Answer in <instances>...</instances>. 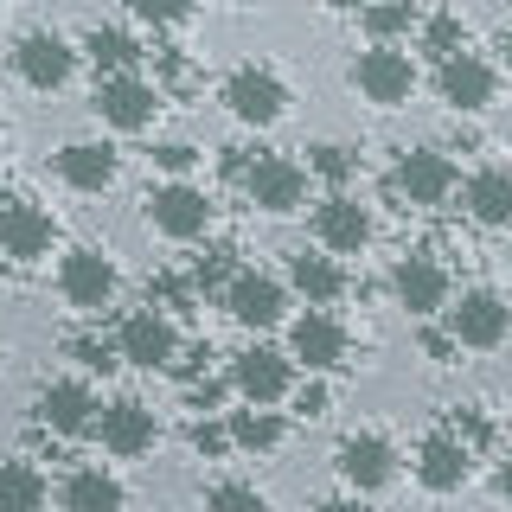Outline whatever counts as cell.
<instances>
[{
  "label": "cell",
  "instance_id": "8992f818",
  "mask_svg": "<svg viewBox=\"0 0 512 512\" xmlns=\"http://www.w3.org/2000/svg\"><path fill=\"white\" fill-rule=\"evenodd\" d=\"M352 90H359L365 103H378V109L410 103V90H416V58L397 52V45H372V52L352 58Z\"/></svg>",
  "mask_w": 512,
  "mask_h": 512
},
{
  "label": "cell",
  "instance_id": "f6af8a7d",
  "mask_svg": "<svg viewBox=\"0 0 512 512\" xmlns=\"http://www.w3.org/2000/svg\"><path fill=\"white\" fill-rule=\"evenodd\" d=\"M7 205H13V199H7V192H0V212H7Z\"/></svg>",
  "mask_w": 512,
  "mask_h": 512
},
{
  "label": "cell",
  "instance_id": "ac0fdd59",
  "mask_svg": "<svg viewBox=\"0 0 512 512\" xmlns=\"http://www.w3.org/2000/svg\"><path fill=\"white\" fill-rule=\"evenodd\" d=\"M493 90H500V77H493V64L480 52H455L436 64V96L448 109H461V116H474V109L493 103Z\"/></svg>",
  "mask_w": 512,
  "mask_h": 512
},
{
  "label": "cell",
  "instance_id": "3957f363",
  "mask_svg": "<svg viewBox=\"0 0 512 512\" xmlns=\"http://www.w3.org/2000/svg\"><path fill=\"white\" fill-rule=\"evenodd\" d=\"M218 96L244 128H269V122H282V109H288V84L269 71V64H237Z\"/></svg>",
  "mask_w": 512,
  "mask_h": 512
},
{
  "label": "cell",
  "instance_id": "bcb514c9",
  "mask_svg": "<svg viewBox=\"0 0 512 512\" xmlns=\"http://www.w3.org/2000/svg\"><path fill=\"white\" fill-rule=\"evenodd\" d=\"M231 7H256V0H231Z\"/></svg>",
  "mask_w": 512,
  "mask_h": 512
},
{
  "label": "cell",
  "instance_id": "9a60e30c",
  "mask_svg": "<svg viewBox=\"0 0 512 512\" xmlns=\"http://www.w3.org/2000/svg\"><path fill=\"white\" fill-rule=\"evenodd\" d=\"M391 295H397L404 314L429 320V314L448 308V269L429 250H410V256H397V269H391Z\"/></svg>",
  "mask_w": 512,
  "mask_h": 512
},
{
  "label": "cell",
  "instance_id": "277c9868",
  "mask_svg": "<svg viewBox=\"0 0 512 512\" xmlns=\"http://www.w3.org/2000/svg\"><path fill=\"white\" fill-rule=\"evenodd\" d=\"M116 263H109L103 250H90V244H77V250H64V263H58V295L71 301L77 314H103L109 301H116Z\"/></svg>",
  "mask_w": 512,
  "mask_h": 512
},
{
  "label": "cell",
  "instance_id": "ee69618b",
  "mask_svg": "<svg viewBox=\"0 0 512 512\" xmlns=\"http://www.w3.org/2000/svg\"><path fill=\"white\" fill-rule=\"evenodd\" d=\"M500 58H506V71H512V26H506V39H500Z\"/></svg>",
  "mask_w": 512,
  "mask_h": 512
},
{
  "label": "cell",
  "instance_id": "2e32d148",
  "mask_svg": "<svg viewBox=\"0 0 512 512\" xmlns=\"http://www.w3.org/2000/svg\"><path fill=\"white\" fill-rule=\"evenodd\" d=\"M13 71H20V84L32 90H64L77 71V45L64 39V32H26L20 45H13Z\"/></svg>",
  "mask_w": 512,
  "mask_h": 512
},
{
  "label": "cell",
  "instance_id": "52a82bcc",
  "mask_svg": "<svg viewBox=\"0 0 512 512\" xmlns=\"http://www.w3.org/2000/svg\"><path fill=\"white\" fill-rule=\"evenodd\" d=\"M148 224L160 237H173V244H192V237L212 231V199L192 180H167V186L148 192Z\"/></svg>",
  "mask_w": 512,
  "mask_h": 512
},
{
  "label": "cell",
  "instance_id": "7bdbcfd3",
  "mask_svg": "<svg viewBox=\"0 0 512 512\" xmlns=\"http://www.w3.org/2000/svg\"><path fill=\"white\" fill-rule=\"evenodd\" d=\"M327 7H333V13H365L372 0H327Z\"/></svg>",
  "mask_w": 512,
  "mask_h": 512
},
{
  "label": "cell",
  "instance_id": "484cf974",
  "mask_svg": "<svg viewBox=\"0 0 512 512\" xmlns=\"http://www.w3.org/2000/svg\"><path fill=\"white\" fill-rule=\"evenodd\" d=\"M84 58L96 64V77H122V71H135V64H141V45L128 39L122 26H90Z\"/></svg>",
  "mask_w": 512,
  "mask_h": 512
},
{
  "label": "cell",
  "instance_id": "74e56055",
  "mask_svg": "<svg viewBox=\"0 0 512 512\" xmlns=\"http://www.w3.org/2000/svg\"><path fill=\"white\" fill-rule=\"evenodd\" d=\"M295 410L301 416H327V384H301V391H295Z\"/></svg>",
  "mask_w": 512,
  "mask_h": 512
},
{
  "label": "cell",
  "instance_id": "f35d334b",
  "mask_svg": "<svg viewBox=\"0 0 512 512\" xmlns=\"http://www.w3.org/2000/svg\"><path fill=\"white\" fill-rule=\"evenodd\" d=\"M218 167H224V180H237V186H244V180H250V167H256V160H250L244 148H224V160H218Z\"/></svg>",
  "mask_w": 512,
  "mask_h": 512
},
{
  "label": "cell",
  "instance_id": "8d00e7d4",
  "mask_svg": "<svg viewBox=\"0 0 512 512\" xmlns=\"http://www.w3.org/2000/svg\"><path fill=\"white\" fill-rule=\"evenodd\" d=\"M231 276H237V269H231V250H212V256H199V288H231Z\"/></svg>",
  "mask_w": 512,
  "mask_h": 512
},
{
  "label": "cell",
  "instance_id": "5bb4252c",
  "mask_svg": "<svg viewBox=\"0 0 512 512\" xmlns=\"http://www.w3.org/2000/svg\"><path fill=\"white\" fill-rule=\"evenodd\" d=\"M333 468L352 493H384L397 480V448L378 436V429H359V436H346L333 448Z\"/></svg>",
  "mask_w": 512,
  "mask_h": 512
},
{
  "label": "cell",
  "instance_id": "d4e9b609",
  "mask_svg": "<svg viewBox=\"0 0 512 512\" xmlns=\"http://www.w3.org/2000/svg\"><path fill=\"white\" fill-rule=\"evenodd\" d=\"M288 282H295V295H308V308H333L346 295V269L333 256H308V250L288 263Z\"/></svg>",
  "mask_w": 512,
  "mask_h": 512
},
{
  "label": "cell",
  "instance_id": "7402d4cb",
  "mask_svg": "<svg viewBox=\"0 0 512 512\" xmlns=\"http://www.w3.org/2000/svg\"><path fill=\"white\" fill-rule=\"evenodd\" d=\"M116 173H122V160L109 141H64L58 148V180L71 192H109Z\"/></svg>",
  "mask_w": 512,
  "mask_h": 512
},
{
  "label": "cell",
  "instance_id": "e575fe53",
  "mask_svg": "<svg viewBox=\"0 0 512 512\" xmlns=\"http://www.w3.org/2000/svg\"><path fill=\"white\" fill-rule=\"evenodd\" d=\"M154 167L173 173V180H186V173L199 167V148H192V141H160V148H154Z\"/></svg>",
  "mask_w": 512,
  "mask_h": 512
},
{
  "label": "cell",
  "instance_id": "ba28073f",
  "mask_svg": "<svg viewBox=\"0 0 512 512\" xmlns=\"http://www.w3.org/2000/svg\"><path fill=\"white\" fill-rule=\"evenodd\" d=\"M116 346H122V365H141V372H173V365H180V333H173V320L154 314V308L122 314Z\"/></svg>",
  "mask_w": 512,
  "mask_h": 512
},
{
  "label": "cell",
  "instance_id": "4316f807",
  "mask_svg": "<svg viewBox=\"0 0 512 512\" xmlns=\"http://www.w3.org/2000/svg\"><path fill=\"white\" fill-rule=\"evenodd\" d=\"M224 429H231V448H244V455H269V448L282 442V416L276 410H256V404L231 410V416H224Z\"/></svg>",
  "mask_w": 512,
  "mask_h": 512
},
{
  "label": "cell",
  "instance_id": "d6986e66",
  "mask_svg": "<svg viewBox=\"0 0 512 512\" xmlns=\"http://www.w3.org/2000/svg\"><path fill=\"white\" fill-rule=\"evenodd\" d=\"M96 436H103V448L116 461H135V455L154 448L160 423H154V410L141 404V397H116V404H103V416H96Z\"/></svg>",
  "mask_w": 512,
  "mask_h": 512
},
{
  "label": "cell",
  "instance_id": "836d02e7",
  "mask_svg": "<svg viewBox=\"0 0 512 512\" xmlns=\"http://www.w3.org/2000/svg\"><path fill=\"white\" fill-rule=\"evenodd\" d=\"M423 52H436V64L461 52V20H455V13H436V20L423 26Z\"/></svg>",
  "mask_w": 512,
  "mask_h": 512
},
{
  "label": "cell",
  "instance_id": "1f68e13d",
  "mask_svg": "<svg viewBox=\"0 0 512 512\" xmlns=\"http://www.w3.org/2000/svg\"><path fill=\"white\" fill-rule=\"evenodd\" d=\"M71 359L77 365H84V372H116V365H122V346L116 340H96V333H77V340H71Z\"/></svg>",
  "mask_w": 512,
  "mask_h": 512
},
{
  "label": "cell",
  "instance_id": "8fae6325",
  "mask_svg": "<svg viewBox=\"0 0 512 512\" xmlns=\"http://www.w3.org/2000/svg\"><path fill=\"white\" fill-rule=\"evenodd\" d=\"M455 180H461V173H455V160H448L442 148H404L397 167H391V192L410 199V205H423V212L442 205L448 192H455Z\"/></svg>",
  "mask_w": 512,
  "mask_h": 512
},
{
  "label": "cell",
  "instance_id": "9c48e42d",
  "mask_svg": "<svg viewBox=\"0 0 512 512\" xmlns=\"http://www.w3.org/2000/svg\"><path fill=\"white\" fill-rule=\"evenodd\" d=\"M224 314L250 333H269L288 320V288L269 276V269H237L231 288H224Z\"/></svg>",
  "mask_w": 512,
  "mask_h": 512
},
{
  "label": "cell",
  "instance_id": "7c38bea8",
  "mask_svg": "<svg viewBox=\"0 0 512 512\" xmlns=\"http://www.w3.org/2000/svg\"><path fill=\"white\" fill-rule=\"evenodd\" d=\"M244 192H250L256 212L288 218V212H301V199H308V167H301V160H288V154H256Z\"/></svg>",
  "mask_w": 512,
  "mask_h": 512
},
{
  "label": "cell",
  "instance_id": "ffe728a7",
  "mask_svg": "<svg viewBox=\"0 0 512 512\" xmlns=\"http://www.w3.org/2000/svg\"><path fill=\"white\" fill-rule=\"evenodd\" d=\"M474 474V448L455 436V429H436V436H423L416 448V480H423L429 493H461Z\"/></svg>",
  "mask_w": 512,
  "mask_h": 512
},
{
  "label": "cell",
  "instance_id": "d6a6232c",
  "mask_svg": "<svg viewBox=\"0 0 512 512\" xmlns=\"http://www.w3.org/2000/svg\"><path fill=\"white\" fill-rule=\"evenodd\" d=\"M128 7H135V20H148L154 32H173V26L192 20V0H128Z\"/></svg>",
  "mask_w": 512,
  "mask_h": 512
},
{
  "label": "cell",
  "instance_id": "6da1fadb",
  "mask_svg": "<svg viewBox=\"0 0 512 512\" xmlns=\"http://www.w3.org/2000/svg\"><path fill=\"white\" fill-rule=\"evenodd\" d=\"M90 109H96V122H103V128L141 135V128H154V116H160V84H148L141 71L96 77V96H90Z\"/></svg>",
  "mask_w": 512,
  "mask_h": 512
},
{
  "label": "cell",
  "instance_id": "e0dca14e",
  "mask_svg": "<svg viewBox=\"0 0 512 512\" xmlns=\"http://www.w3.org/2000/svg\"><path fill=\"white\" fill-rule=\"evenodd\" d=\"M314 244L327 256H359L372 244V212H365L352 192H327V199L314 205Z\"/></svg>",
  "mask_w": 512,
  "mask_h": 512
},
{
  "label": "cell",
  "instance_id": "d590c367",
  "mask_svg": "<svg viewBox=\"0 0 512 512\" xmlns=\"http://www.w3.org/2000/svg\"><path fill=\"white\" fill-rule=\"evenodd\" d=\"M192 448H199V455H231V429L224 423H192Z\"/></svg>",
  "mask_w": 512,
  "mask_h": 512
},
{
  "label": "cell",
  "instance_id": "b9f144b4",
  "mask_svg": "<svg viewBox=\"0 0 512 512\" xmlns=\"http://www.w3.org/2000/svg\"><path fill=\"white\" fill-rule=\"evenodd\" d=\"M493 487H500V500H506V506H512V455H506V461H500V474H493Z\"/></svg>",
  "mask_w": 512,
  "mask_h": 512
},
{
  "label": "cell",
  "instance_id": "30bf717a",
  "mask_svg": "<svg viewBox=\"0 0 512 512\" xmlns=\"http://www.w3.org/2000/svg\"><path fill=\"white\" fill-rule=\"evenodd\" d=\"M32 416H39V429H52V436H90L103 404H96V391L84 378H52L32 397Z\"/></svg>",
  "mask_w": 512,
  "mask_h": 512
},
{
  "label": "cell",
  "instance_id": "ab89813d",
  "mask_svg": "<svg viewBox=\"0 0 512 512\" xmlns=\"http://www.w3.org/2000/svg\"><path fill=\"white\" fill-rule=\"evenodd\" d=\"M224 391H231V384H192V404L212 410V404H224Z\"/></svg>",
  "mask_w": 512,
  "mask_h": 512
},
{
  "label": "cell",
  "instance_id": "f1b7e54d",
  "mask_svg": "<svg viewBox=\"0 0 512 512\" xmlns=\"http://www.w3.org/2000/svg\"><path fill=\"white\" fill-rule=\"evenodd\" d=\"M359 20H365V32H372V45H397L416 26V0H372Z\"/></svg>",
  "mask_w": 512,
  "mask_h": 512
},
{
  "label": "cell",
  "instance_id": "83f0119b",
  "mask_svg": "<svg viewBox=\"0 0 512 512\" xmlns=\"http://www.w3.org/2000/svg\"><path fill=\"white\" fill-rule=\"evenodd\" d=\"M0 512H45V474L32 461H0Z\"/></svg>",
  "mask_w": 512,
  "mask_h": 512
},
{
  "label": "cell",
  "instance_id": "60d3db41",
  "mask_svg": "<svg viewBox=\"0 0 512 512\" xmlns=\"http://www.w3.org/2000/svg\"><path fill=\"white\" fill-rule=\"evenodd\" d=\"M314 512H372V506H365V500H359V493H352V500H320Z\"/></svg>",
  "mask_w": 512,
  "mask_h": 512
},
{
  "label": "cell",
  "instance_id": "f546056e",
  "mask_svg": "<svg viewBox=\"0 0 512 512\" xmlns=\"http://www.w3.org/2000/svg\"><path fill=\"white\" fill-rule=\"evenodd\" d=\"M308 173H320L333 192H346V180L359 173V154L340 148V141H320V148H308Z\"/></svg>",
  "mask_w": 512,
  "mask_h": 512
},
{
  "label": "cell",
  "instance_id": "4dcf8cb0",
  "mask_svg": "<svg viewBox=\"0 0 512 512\" xmlns=\"http://www.w3.org/2000/svg\"><path fill=\"white\" fill-rule=\"evenodd\" d=\"M205 512H269V500L250 480H218V487L205 493Z\"/></svg>",
  "mask_w": 512,
  "mask_h": 512
},
{
  "label": "cell",
  "instance_id": "4fadbf2b",
  "mask_svg": "<svg viewBox=\"0 0 512 512\" xmlns=\"http://www.w3.org/2000/svg\"><path fill=\"white\" fill-rule=\"evenodd\" d=\"M346 352H352V333H346V320L327 314V308H308L288 327V359L308 365V372H333V365H346Z\"/></svg>",
  "mask_w": 512,
  "mask_h": 512
},
{
  "label": "cell",
  "instance_id": "5b68a950",
  "mask_svg": "<svg viewBox=\"0 0 512 512\" xmlns=\"http://www.w3.org/2000/svg\"><path fill=\"white\" fill-rule=\"evenodd\" d=\"M231 391L244 397V404H256V410L282 404V397H295V359L276 352V346H244L231 359Z\"/></svg>",
  "mask_w": 512,
  "mask_h": 512
},
{
  "label": "cell",
  "instance_id": "603a6c76",
  "mask_svg": "<svg viewBox=\"0 0 512 512\" xmlns=\"http://www.w3.org/2000/svg\"><path fill=\"white\" fill-rule=\"evenodd\" d=\"M461 205H468L474 224H487V231H506V224H512V167H480V173H468V186H461Z\"/></svg>",
  "mask_w": 512,
  "mask_h": 512
},
{
  "label": "cell",
  "instance_id": "7dc6e473",
  "mask_svg": "<svg viewBox=\"0 0 512 512\" xmlns=\"http://www.w3.org/2000/svg\"><path fill=\"white\" fill-rule=\"evenodd\" d=\"M0 7H7V0H0Z\"/></svg>",
  "mask_w": 512,
  "mask_h": 512
},
{
  "label": "cell",
  "instance_id": "7a4b0ae2",
  "mask_svg": "<svg viewBox=\"0 0 512 512\" xmlns=\"http://www.w3.org/2000/svg\"><path fill=\"white\" fill-rule=\"evenodd\" d=\"M512 333V308L500 288H461V301L448 308V340L468 352H493Z\"/></svg>",
  "mask_w": 512,
  "mask_h": 512
},
{
  "label": "cell",
  "instance_id": "44dd1931",
  "mask_svg": "<svg viewBox=\"0 0 512 512\" xmlns=\"http://www.w3.org/2000/svg\"><path fill=\"white\" fill-rule=\"evenodd\" d=\"M52 244H58L52 212L20 205V199L0 212V256H7V263H39V256H52Z\"/></svg>",
  "mask_w": 512,
  "mask_h": 512
},
{
  "label": "cell",
  "instance_id": "cb8c5ba5",
  "mask_svg": "<svg viewBox=\"0 0 512 512\" xmlns=\"http://www.w3.org/2000/svg\"><path fill=\"white\" fill-rule=\"evenodd\" d=\"M58 506H64V512H122V506H128V487H122L109 468H77V474L58 487Z\"/></svg>",
  "mask_w": 512,
  "mask_h": 512
}]
</instances>
